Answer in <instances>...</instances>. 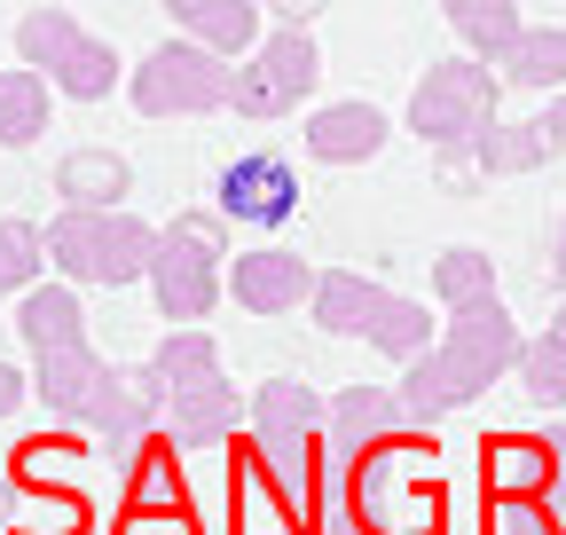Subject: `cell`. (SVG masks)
Here are the masks:
<instances>
[{
  "mask_svg": "<svg viewBox=\"0 0 566 535\" xmlns=\"http://www.w3.org/2000/svg\"><path fill=\"white\" fill-rule=\"evenodd\" d=\"M504 370H520V331L504 315V300H472V307H449V331L441 347L409 363V386H401V410L409 426H433L449 410H464L472 394H488Z\"/></svg>",
  "mask_w": 566,
  "mask_h": 535,
  "instance_id": "1",
  "label": "cell"
},
{
  "mask_svg": "<svg viewBox=\"0 0 566 535\" xmlns=\"http://www.w3.org/2000/svg\"><path fill=\"white\" fill-rule=\"evenodd\" d=\"M32 386H40V401H48L55 418L103 433L111 449H134L142 433H158V418H166L158 378H150V370H118V363H103L95 347H71V355L40 363Z\"/></svg>",
  "mask_w": 566,
  "mask_h": 535,
  "instance_id": "2",
  "label": "cell"
},
{
  "mask_svg": "<svg viewBox=\"0 0 566 535\" xmlns=\"http://www.w3.org/2000/svg\"><path fill=\"white\" fill-rule=\"evenodd\" d=\"M307 307H315V323L331 331V339H370L394 363H424V355L441 347V323L424 315L417 300H401V292H386L370 276H346V268L315 276V300Z\"/></svg>",
  "mask_w": 566,
  "mask_h": 535,
  "instance_id": "3",
  "label": "cell"
},
{
  "mask_svg": "<svg viewBox=\"0 0 566 535\" xmlns=\"http://www.w3.org/2000/svg\"><path fill=\"white\" fill-rule=\"evenodd\" d=\"M40 244L71 284H134L158 260V229L134 213H55L40 229Z\"/></svg>",
  "mask_w": 566,
  "mask_h": 535,
  "instance_id": "4",
  "label": "cell"
},
{
  "mask_svg": "<svg viewBox=\"0 0 566 535\" xmlns=\"http://www.w3.org/2000/svg\"><path fill=\"white\" fill-rule=\"evenodd\" d=\"M150 284H158V315L197 331L221 300V229L212 213H181L174 229H158V260H150Z\"/></svg>",
  "mask_w": 566,
  "mask_h": 535,
  "instance_id": "5",
  "label": "cell"
},
{
  "mask_svg": "<svg viewBox=\"0 0 566 535\" xmlns=\"http://www.w3.org/2000/svg\"><path fill=\"white\" fill-rule=\"evenodd\" d=\"M307 9H292L283 17V32H268L260 48H252V63L237 72V87H229V111L237 118H283V111H300L307 95H315V40H307Z\"/></svg>",
  "mask_w": 566,
  "mask_h": 535,
  "instance_id": "6",
  "label": "cell"
},
{
  "mask_svg": "<svg viewBox=\"0 0 566 535\" xmlns=\"http://www.w3.org/2000/svg\"><path fill=\"white\" fill-rule=\"evenodd\" d=\"M495 87L504 80H495L488 63H433L409 95V134H424V143H441V150H472L495 126Z\"/></svg>",
  "mask_w": 566,
  "mask_h": 535,
  "instance_id": "7",
  "label": "cell"
},
{
  "mask_svg": "<svg viewBox=\"0 0 566 535\" xmlns=\"http://www.w3.org/2000/svg\"><path fill=\"white\" fill-rule=\"evenodd\" d=\"M17 48H24V72L55 80L63 95H80V103H103L118 87V55L103 40H87L71 9H32L17 24Z\"/></svg>",
  "mask_w": 566,
  "mask_h": 535,
  "instance_id": "8",
  "label": "cell"
},
{
  "mask_svg": "<svg viewBox=\"0 0 566 535\" xmlns=\"http://www.w3.org/2000/svg\"><path fill=\"white\" fill-rule=\"evenodd\" d=\"M126 87H134L142 118H189V111H221L229 87H237V72L221 55H205L197 40H166V48L142 55V72Z\"/></svg>",
  "mask_w": 566,
  "mask_h": 535,
  "instance_id": "9",
  "label": "cell"
},
{
  "mask_svg": "<svg viewBox=\"0 0 566 535\" xmlns=\"http://www.w3.org/2000/svg\"><path fill=\"white\" fill-rule=\"evenodd\" d=\"M417 426H409V410H401V394H386V386H346V394H331L323 401V481L338 489L354 464H370L378 449H394V441H409Z\"/></svg>",
  "mask_w": 566,
  "mask_h": 535,
  "instance_id": "10",
  "label": "cell"
},
{
  "mask_svg": "<svg viewBox=\"0 0 566 535\" xmlns=\"http://www.w3.org/2000/svg\"><path fill=\"white\" fill-rule=\"evenodd\" d=\"M212 197H221V221L275 229V221H292V206H300V174H292L283 150H244V158H229L221 174H212Z\"/></svg>",
  "mask_w": 566,
  "mask_h": 535,
  "instance_id": "11",
  "label": "cell"
},
{
  "mask_svg": "<svg viewBox=\"0 0 566 535\" xmlns=\"http://www.w3.org/2000/svg\"><path fill=\"white\" fill-rule=\"evenodd\" d=\"M229 292H237V307H252V315H283V307L315 300V268H307L300 252H237V260H229Z\"/></svg>",
  "mask_w": 566,
  "mask_h": 535,
  "instance_id": "12",
  "label": "cell"
},
{
  "mask_svg": "<svg viewBox=\"0 0 566 535\" xmlns=\"http://www.w3.org/2000/svg\"><path fill=\"white\" fill-rule=\"evenodd\" d=\"M558 473H551V449L543 433H495L488 441V504H551Z\"/></svg>",
  "mask_w": 566,
  "mask_h": 535,
  "instance_id": "13",
  "label": "cell"
},
{
  "mask_svg": "<svg viewBox=\"0 0 566 535\" xmlns=\"http://www.w3.org/2000/svg\"><path fill=\"white\" fill-rule=\"evenodd\" d=\"M17 331H24L32 363H55V355H71V347H87L80 292H71V284H32V292L17 300Z\"/></svg>",
  "mask_w": 566,
  "mask_h": 535,
  "instance_id": "14",
  "label": "cell"
},
{
  "mask_svg": "<svg viewBox=\"0 0 566 535\" xmlns=\"http://www.w3.org/2000/svg\"><path fill=\"white\" fill-rule=\"evenodd\" d=\"M307 150H315L323 166H363V158H378V150H386V111H378V103H331V111H315V118H307Z\"/></svg>",
  "mask_w": 566,
  "mask_h": 535,
  "instance_id": "15",
  "label": "cell"
},
{
  "mask_svg": "<svg viewBox=\"0 0 566 535\" xmlns=\"http://www.w3.org/2000/svg\"><path fill=\"white\" fill-rule=\"evenodd\" d=\"M126 158L118 150H71L55 166V197H63V213H118V197H126Z\"/></svg>",
  "mask_w": 566,
  "mask_h": 535,
  "instance_id": "16",
  "label": "cell"
},
{
  "mask_svg": "<svg viewBox=\"0 0 566 535\" xmlns=\"http://www.w3.org/2000/svg\"><path fill=\"white\" fill-rule=\"evenodd\" d=\"M237 418H244V410H237L229 378H212V386L166 401V441H174V449H212V441H229V433H237Z\"/></svg>",
  "mask_w": 566,
  "mask_h": 535,
  "instance_id": "17",
  "label": "cell"
},
{
  "mask_svg": "<svg viewBox=\"0 0 566 535\" xmlns=\"http://www.w3.org/2000/svg\"><path fill=\"white\" fill-rule=\"evenodd\" d=\"M126 464V512H181V481H174V441L142 433L134 449H118Z\"/></svg>",
  "mask_w": 566,
  "mask_h": 535,
  "instance_id": "18",
  "label": "cell"
},
{
  "mask_svg": "<svg viewBox=\"0 0 566 535\" xmlns=\"http://www.w3.org/2000/svg\"><path fill=\"white\" fill-rule=\"evenodd\" d=\"M174 17H181V40H197L205 55H221V63L260 40V17L244 9V0H181Z\"/></svg>",
  "mask_w": 566,
  "mask_h": 535,
  "instance_id": "19",
  "label": "cell"
},
{
  "mask_svg": "<svg viewBox=\"0 0 566 535\" xmlns=\"http://www.w3.org/2000/svg\"><path fill=\"white\" fill-rule=\"evenodd\" d=\"M142 370L158 378V401H174V394H197V386L221 378V347H212L205 331H174V339H166L150 363H142Z\"/></svg>",
  "mask_w": 566,
  "mask_h": 535,
  "instance_id": "20",
  "label": "cell"
},
{
  "mask_svg": "<svg viewBox=\"0 0 566 535\" xmlns=\"http://www.w3.org/2000/svg\"><path fill=\"white\" fill-rule=\"evenodd\" d=\"M558 150V134L535 118V126H488L480 143H472V166L480 174H535L543 158Z\"/></svg>",
  "mask_w": 566,
  "mask_h": 535,
  "instance_id": "21",
  "label": "cell"
},
{
  "mask_svg": "<svg viewBox=\"0 0 566 535\" xmlns=\"http://www.w3.org/2000/svg\"><path fill=\"white\" fill-rule=\"evenodd\" d=\"M495 80H512V87H527V95H535V87H566V24H527Z\"/></svg>",
  "mask_w": 566,
  "mask_h": 535,
  "instance_id": "22",
  "label": "cell"
},
{
  "mask_svg": "<svg viewBox=\"0 0 566 535\" xmlns=\"http://www.w3.org/2000/svg\"><path fill=\"white\" fill-rule=\"evenodd\" d=\"M48 134V80L40 72H0V150H24Z\"/></svg>",
  "mask_w": 566,
  "mask_h": 535,
  "instance_id": "23",
  "label": "cell"
},
{
  "mask_svg": "<svg viewBox=\"0 0 566 535\" xmlns=\"http://www.w3.org/2000/svg\"><path fill=\"white\" fill-rule=\"evenodd\" d=\"M449 24H457V40L472 48V63H504L512 48H520V32H527V17L520 9H495V0H480V9H449Z\"/></svg>",
  "mask_w": 566,
  "mask_h": 535,
  "instance_id": "24",
  "label": "cell"
},
{
  "mask_svg": "<svg viewBox=\"0 0 566 535\" xmlns=\"http://www.w3.org/2000/svg\"><path fill=\"white\" fill-rule=\"evenodd\" d=\"M433 276H441V300L449 307H472V300H495V260L472 252V244H449L433 260Z\"/></svg>",
  "mask_w": 566,
  "mask_h": 535,
  "instance_id": "25",
  "label": "cell"
},
{
  "mask_svg": "<svg viewBox=\"0 0 566 535\" xmlns=\"http://www.w3.org/2000/svg\"><path fill=\"white\" fill-rule=\"evenodd\" d=\"M520 394L543 401V410L566 401V339H558V331H543L535 347H520Z\"/></svg>",
  "mask_w": 566,
  "mask_h": 535,
  "instance_id": "26",
  "label": "cell"
},
{
  "mask_svg": "<svg viewBox=\"0 0 566 535\" xmlns=\"http://www.w3.org/2000/svg\"><path fill=\"white\" fill-rule=\"evenodd\" d=\"M48 268V244L32 221H0V292H32V276Z\"/></svg>",
  "mask_w": 566,
  "mask_h": 535,
  "instance_id": "27",
  "label": "cell"
},
{
  "mask_svg": "<svg viewBox=\"0 0 566 535\" xmlns=\"http://www.w3.org/2000/svg\"><path fill=\"white\" fill-rule=\"evenodd\" d=\"M495 535H566L551 504H495Z\"/></svg>",
  "mask_w": 566,
  "mask_h": 535,
  "instance_id": "28",
  "label": "cell"
},
{
  "mask_svg": "<svg viewBox=\"0 0 566 535\" xmlns=\"http://www.w3.org/2000/svg\"><path fill=\"white\" fill-rule=\"evenodd\" d=\"M24 386H32L24 370H9V363H0V418H17V401H24Z\"/></svg>",
  "mask_w": 566,
  "mask_h": 535,
  "instance_id": "29",
  "label": "cell"
},
{
  "mask_svg": "<svg viewBox=\"0 0 566 535\" xmlns=\"http://www.w3.org/2000/svg\"><path fill=\"white\" fill-rule=\"evenodd\" d=\"M543 449H551V473H558V496H566V426H543Z\"/></svg>",
  "mask_w": 566,
  "mask_h": 535,
  "instance_id": "30",
  "label": "cell"
},
{
  "mask_svg": "<svg viewBox=\"0 0 566 535\" xmlns=\"http://www.w3.org/2000/svg\"><path fill=\"white\" fill-rule=\"evenodd\" d=\"M551 276L566 284V221H558V237H551Z\"/></svg>",
  "mask_w": 566,
  "mask_h": 535,
  "instance_id": "31",
  "label": "cell"
},
{
  "mask_svg": "<svg viewBox=\"0 0 566 535\" xmlns=\"http://www.w3.org/2000/svg\"><path fill=\"white\" fill-rule=\"evenodd\" d=\"M543 126H551V134H566V95L551 103V118H543Z\"/></svg>",
  "mask_w": 566,
  "mask_h": 535,
  "instance_id": "32",
  "label": "cell"
},
{
  "mask_svg": "<svg viewBox=\"0 0 566 535\" xmlns=\"http://www.w3.org/2000/svg\"><path fill=\"white\" fill-rule=\"evenodd\" d=\"M0 527H9V481H0Z\"/></svg>",
  "mask_w": 566,
  "mask_h": 535,
  "instance_id": "33",
  "label": "cell"
},
{
  "mask_svg": "<svg viewBox=\"0 0 566 535\" xmlns=\"http://www.w3.org/2000/svg\"><path fill=\"white\" fill-rule=\"evenodd\" d=\"M558 339H566V307H558Z\"/></svg>",
  "mask_w": 566,
  "mask_h": 535,
  "instance_id": "34",
  "label": "cell"
}]
</instances>
